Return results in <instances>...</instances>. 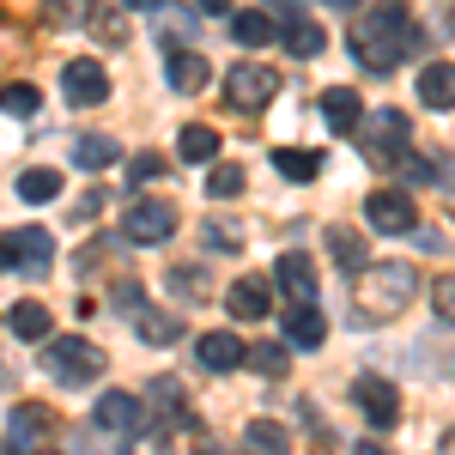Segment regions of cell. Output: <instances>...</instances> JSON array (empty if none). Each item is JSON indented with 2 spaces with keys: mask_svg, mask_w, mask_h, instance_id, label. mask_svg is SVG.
I'll use <instances>...</instances> for the list:
<instances>
[{
  "mask_svg": "<svg viewBox=\"0 0 455 455\" xmlns=\"http://www.w3.org/2000/svg\"><path fill=\"white\" fill-rule=\"evenodd\" d=\"M419 49V19L407 0H371V12L352 25V55L371 73H395Z\"/></svg>",
  "mask_w": 455,
  "mask_h": 455,
  "instance_id": "1",
  "label": "cell"
},
{
  "mask_svg": "<svg viewBox=\"0 0 455 455\" xmlns=\"http://www.w3.org/2000/svg\"><path fill=\"white\" fill-rule=\"evenodd\" d=\"M413 298H419V274L407 261H371L358 280V315L364 322H395V315L413 310Z\"/></svg>",
  "mask_w": 455,
  "mask_h": 455,
  "instance_id": "2",
  "label": "cell"
},
{
  "mask_svg": "<svg viewBox=\"0 0 455 455\" xmlns=\"http://www.w3.org/2000/svg\"><path fill=\"white\" fill-rule=\"evenodd\" d=\"M364 158L377 164V171H401V176H431L425 171V158L413 152V128H407V116L401 109H377L371 116V128H364Z\"/></svg>",
  "mask_w": 455,
  "mask_h": 455,
  "instance_id": "3",
  "label": "cell"
},
{
  "mask_svg": "<svg viewBox=\"0 0 455 455\" xmlns=\"http://www.w3.org/2000/svg\"><path fill=\"white\" fill-rule=\"evenodd\" d=\"M43 364H49V377H61V383H98L109 371L104 347H92V340H43Z\"/></svg>",
  "mask_w": 455,
  "mask_h": 455,
  "instance_id": "4",
  "label": "cell"
},
{
  "mask_svg": "<svg viewBox=\"0 0 455 455\" xmlns=\"http://www.w3.org/2000/svg\"><path fill=\"white\" fill-rule=\"evenodd\" d=\"M122 237L128 243H171L176 237V201H164V195H140V201H128V219H122Z\"/></svg>",
  "mask_w": 455,
  "mask_h": 455,
  "instance_id": "5",
  "label": "cell"
},
{
  "mask_svg": "<svg viewBox=\"0 0 455 455\" xmlns=\"http://www.w3.org/2000/svg\"><path fill=\"white\" fill-rule=\"evenodd\" d=\"M49 261H55V237L43 225H25V231L0 237V267H12V274H49Z\"/></svg>",
  "mask_w": 455,
  "mask_h": 455,
  "instance_id": "6",
  "label": "cell"
},
{
  "mask_svg": "<svg viewBox=\"0 0 455 455\" xmlns=\"http://www.w3.org/2000/svg\"><path fill=\"white\" fill-rule=\"evenodd\" d=\"M225 98L237 109H267L280 98V73L261 68V61H237V68L225 73Z\"/></svg>",
  "mask_w": 455,
  "mask_h": 455,
  "instance_id": "7",
  "label": "cell"
},
{
  "mask_svg": "<svg viewBox=\"0 0 455 455\" xmlns=\"http://www.w3.org/2000/svg\"><path fill=\"white\" fill-rule=\"evenodd\" d=\"M364 219H371V231L401 237V231H413V225H419V201H413V195H401V188H377V195H364Z\"/></svg>",
  "mask_w": 455,
  "mask_h": 455,
  "instance_id": "8",
  "label": "cell"
},
{
  "mask_svg": "<svg viewBox=\"0 0 455 455\" xmlns=\"http://www.w3.org/2000/svg\"><path fill=\"white\" fill-rule=\"evenodd\" d=\"M61 92H68L73 109H98L109 98V73L92 61V55H79V61H68L61 68Z\"/></svg>",
  "mask_w": 455,
  "mask_h": 455,
  "instance_id": "9",
  "label": "cell"
},
{
  "mask_svg": "<svg viewBox=\"0 0 455 455\" xmlns=\"http://www.w3.org/2000/svg\"><path fill=\"white\" fill-rule=\"evenodd\" d=\"M352 401H358V413L377 425V431L401 425V395H395L388 377H358V383H352Z\"/></svg>",
  "mask_w": 455,
  "mask_h": 455,
  "instance_id": "10",
  "label": "cell"
},
{
  "mask_svg": "<svg viewBox=\"0 0 455 455\" xmlns=\"http://www.w3.org/2000/svg\"><path fill=\"white\" fill-rule=\"evenodd\" d=\"M6 431H12V443H19V450H36V443H49V437L61 431V419H55L43 401H19V407L6 413Z\"/></svg>",
  "mask_w": 455,
  "mask_h": 455,
  "instance_id": "11",
  "label": "cell"
},
{
  "mask_svg": "<svg viewBox=\"0 0 455 455\" xmlns=\"http://www.w3.org/2000/svg\"><path fill=\"white\" fill-rule=\"evenodd\" d=\"M225 310L237 315V322H261V315L274 310V280H261V274L231 280V291H225Z\"/></svg>",
  "mask_w": 455,
  "mask_h": 455,
  "instance_id": "12",
  "label": "cell"
},
{
  "mask_svg": "<svg viewBox=\"0 0 455 455\" xmlns=\"http://www.w3.org/2000/svg\"><path fill=\"white\" fill-rule=\"evenodd\" d=\"M243 340L237 334H225V328H212V334H201L195 340V358H201V371H212V377H225V371H237L243 364Z\"/></svg>",
  "mask_w": 455,
  "mask_h": 455,
  "instance_id": "13",
  "label": "cell"
},
{
  "mask_svg": "<svg viewBox=\"0 0 455 455\" xmlns=\"http://www.w3.org/2000/svg\"><path fill=\"white\" fill-rule=\"evenodd\" d=\"M274 285H280L291 304H310V291H315V267H310V255H304V249H285L280 261H274Z\"/></svg>",
  "mask_w": 455,
  "mask_h": 455,
  "instance_id": "14",
  "label": "cell"
},
{
  "mask_svg": "<svg viewBox=\"0 0 455 455\" xmlns=\"http://www.w3.org/2000/svg\"><path fill=\"white\" fill-rule=\"evenodd\" d=\"M322 122H328L334 134H358V128H364L358 92H352V85H328V92H322Z\"/></svg>",
  "mask_w": 455,
  "mask_h": 455,
  "instance_id": "15",
  "label": "cell"
},
{
  "mask_svg": "<svg viewBox=\"0 0 455 455\" xmlns=\"http://www.w3.org/2000/svg\"><path fill=\"white\" fill-rule=\"evenodd\" d=\"M79 19H85V31L98 36L104 49L128 36V19H122V0H85V6H79Z\"/></svg>",
  "mask_w": 455,
  "mask_h": 455,
  "instance_id": "16",
  "label": "cell"
},
{
  "mask_svg": "<svg viewBox=\"0 0 455 455\" xmlns=\"http://www.w3.org/2000/svg\"><path fill=\"white\" fill-rule=\"evenodd\" d=\"M322 243L334 255V267H347V274H364V267H371V249H364V237H358L352 225H328Z\"/></svg>",
  "mask_w": 455,
  "mask_h": 455,
  "instance_id": "17",
  "label": "cell"
},
{
  "mask_svg": "<svg viewBox=\"0 0 455 455\" xmlns=\"http://www.w3.org/2000/svg\"><path fill=\"white\" fill-rule=\"evenodd\" d=\"M164 79H171V92L195 98V92H201V85L212 79V68H207V55H195V49H176L171 61H164Z\"/></svg>",
  "mask_w": 455,
  "mask_h": 455,
  "instance_id": "18",
  "label": "cell"
},
{
  "mask_svg": "<svg viewBox=\"0 0 455 455\" xmlns=\"http://www.w3.org/2000/svg\"><path fill=\"white\" fill-rule=\"evenodd\" d=\"M285 340H291V347H322V340H328V315L315 310V304H291V310H285Z\"/></svg>",
  "mask_w": 455,
  "mask_h": 455,
  "instance_id": "19",
  "label": "cell"
},
{
  "mask_svg": "<svg viewBox=\"0 0 455 455\" xmlns=\"http://www.w3.org/2000/svg\"><path fill=\"white\" fill-rule=\"evenodd\" d=\"M419 104L425 109H455V61L419 68Z\"/></svg>",
  "mask_w": 455,
  "mask_h": 455,
  "instance_id": "20",
  "label": "cell"
},
{
  "mask_svg": "<svg viewBox=\"0 0 455 455\" xmlns=\"http://www.w3.org/2000/svg\"><path fill=\"white\" fill-rule=\"evenodd\" d=\"M98 425H104V431H116V437H128V431L140 425V401H134V395H122V388L98 395Z\"/></svg>",
  "mask_w": 455,
  "mask_h": 455,
  "instance_id": "21",
  "label": "cell"
},
{
  "mask_svg": "<svg viewBox=\"0 0 455 455\" xmlns=\"http://www.w3.org/2000/svg\"><path fill=\"white\" fill-rule=\"evenodd\" d=\"M134 328H140L146 347H171V340H182V315L176 310H152V304H140V310H134Z\"/></svg>",
  "mask_w": 455,
  "mask_h": 455,
  "instance_id": "22",
  "label": "cell"
},
{
  "mask_svg": "<svg viewBox=\"0 0 455 455\" xmlns=\"http://www.w3.org/2000/svg\"><path fill=\"white\" fill-rule=\"evenodd\" d=\"M280 36H285V49H291L298 61H310V55H322V49H328V36H322V25H315V19H285Z\"/></svg>",
  "mask_w": 455,
  "mask_h": 455,
  "instance_id": "23",
  "label": "cell"
},
{
  "mask_svg": "<svg viewBox=\"0 0 455 455\" xmlns=\"http://www.w3.org/2000/svg\"><path fill=\"white\" fill-rule=\"evenodd\" d=\"M231 36H237L243 49H261V43H274V12H261V6H249V12H231Z\"/></svg>",
  "mask_w": 455,
  "mask_h": 455,
  "instance_id": "24",
  "label": "cell"
},
{
  "mask_svg": "<svg viewBox=\"0 0 455 455\" xmlns=\"http://www.w3.org/2000/svg\"><path fill=\"white\" fill-rule=\"evenodd\" d=\"M212 152H219V134H212L207 122H188L176 134V158H188V164H212Z\"/></svg>",
  "mask_w": 455,
  "mask_h": 455,
  "instance_id": "25",
  "label": "cell"
},
{
  "mask_svg": "<svg viewBox=\"0 0 455 455\" xmlns=\"http://www.w3.org/2000/svg\"><path fill=\"white\" fill-rule=\"evenodd\" d=\"M122 158V146L109 140V134H79L73 140V164H85V171H109Z\"/></svg>",
  "mask_w": 455,
  "mask_h": 455,
  "instance_id": "26",
  "label": "cell"
},
{
  "mask_svg": "<svg viewBox=\"0 0 455 455\" xmlns=\"http://www.w3.org/2000/svg\"><path fill=\"white\" fill-rule=\"evenodd\" d=\"M6 322H12V334H19V340H49V328H55V322H49V310H43L36 298L12 304V315H6Z\"/></svg>",
  "mask_w": 455,
  "mask_h": 455,
  "instance_id": "27",
  "label": "cell"
},
{
  "mask_svg": "<svg viewBox=\"0 0 455 455\" xmlns=\"http://www.w3.org/2000/svg\"><path fill=\"white\" fill-rule=\"evenodd\" d=\"M274 171H280L285 182H310V176L322 171V158L304 152V146H274Z\"/></svg>",
  "mask_w": 455,
  "mask_h": 455,
  "instance_id": "28",
  "label": "cell"
},
{
  "mask_svg": "<svg viewBox=\"0 0 455 455\" xmlns=\"http://www.w3.org/2000/svg\"><path fill=\"white\" fill-rule=\"evenodd\" d=\"M61 195V171H49V164H36V171L19 176V201H31V207H43V201H55Z\"/></svg>",
  "mask_w": 455,
  "mask_h": 455,
  "instance_id": "29",
  "label": "cell"
},
{
  "mask_svg": "<svg viewBox=\"0 0 455 455\" xmlns=\"http://www.w3.org/2000/svg\"><path fill=\"white\" fill-rule=\"evenodd\" d=\"M243 364H255L261 377H274V383H280L285 371H291V347H280V340H261V347L243 352Z\"/></svg>",
  "mask_w": 455,
  "mask_h": 455,
  "instance_id": "30",
  "label": "cell"
},
{
  "mask_svg": "<svg viewBox=\"0 0 455 455\" xmlns=\"http://www.w3.org/2000/svg\"><path fill=\"white\" fill-rule=\"evenodd\" d=\"M243 437H249V455H285V450H291V431L274 425V419H255Z\"/></svg>",
  "mask_w": 455,
  "mask_h": 455,
  "instance_id": "31",
  "label": "cell"
},
{
  "mask_svg": "<svg viewBox=\"0 0 455 455\" xmlns=\"http://www.w3.org/2000/svg\"><path fill=\"white\" fill-rule=\"evenodd\" d=\"M243 164H212V176H207V195L212 201H237V195H243Z\"/></svg>",
  "mask_w": 455,
  "mask_h": 455,
  "instance_id": "32",
  "label": "cell"
},
{
  "mask_svg": "<svg viewBox=\"0 0 455 455\" xmlns=\"http://www.w3.org/2000/svg\"><path fill=\"white\" fill-rule=\"evenodd\" d=\"M171 291H182V304H207L212 298V285L201 267H171Z\"/></svg>",
  "mask_w": 455,
  "mask_h": 455,
  "instance_id": "33",
  "label": "cell"
},
{
  "mask_svg": "<svg viewBox=\"0 0 455 455\" xmlns=\"http://www.w3.org/2000/svg\"><path fill=\"white\" fill-rule=\"evenodd\" d=\"M201 237H207V249H219V255H237V249H243V231H237V225H225V219H207V231H201Z\"/></svg>",
  "mask_w": 455,
  "mask_h": 455,
  "instance_id": "34",
  "label": "cell"
},
{
  "mask_svg": "<svg viewBox=\"0 0 455 455\" xmlns=\"http://www.w3.org/2000/svg\"><path fill=\"white\" fill-rule=\"evenodd\" d=\"M0 104H6V116H36L43 92H36V85H6V92H0Z\"/></svg>",
  "mask_w": 455,
  "mask_h": 455,
  "instance_id": "35",
  "label": "cell"
},
{
  "mask_svg": "<svg viewBox=\"0 0 455 455\" xmlns=\"http://www.w3.org/2000/svg\"><path fill=\"white\" fill-rule=\"evenodd\" d=\"M164 171H171V158H164V152H140V158L128 164V182H152V176H164Z\"/></svg>",
  "mask_w": 455,
  "mask_h": 455,
  "instance_id": "36",
  "label": "cell"
},
{
  "mask_svg": "<svg viewBox=\"0 0 455 455\" xmlns=\"http://www.w3.org/2000/svg\"><path fill=\"white\" fill-rule=\"evenodd\" d=\"M431 310L443 315V322H455V274H443V280L431 285Z\"/></svg>",
  "mask_w": 455,
  "mask_h": 455,
  "instance_id": "37",
  "label": "cell"
},
{
  "mask_svg": "<svg viewBox=\"0 0 455 455\" xmlns=\"http://www.w3.org/2000/svg\"><path fill=\"white\" fill-rule=\"evenodd\" d=\"M98 212H104V188H92L85 201H73V225H79V219H98Z\"/></svg>",
  "mask_w": 455,
  "mask_h": 455,
  "instance_id": "38",
  "label": "cell"
},
{
  "mask_svg": "<svg viewBox=\"0 0 455 455\" xmlns=\"http://www.w3.org/2000/svg\"><path fill=\"white\" fill-rule=\"evenodd\" d=\"M146 298H140V285L128 280V285H116V310H140Z\"/></svg>",
  "mask_w": 455,
  "mask_h": 455,
  "instance_id": "39",
  "label": "cell"
},
{
  "mask_svg": "<svg viewBox=\"0 0 455 455\" xmlns=\"http://www.w3.org/2000/svg\"><path fill=\"white\" fill-rule=\"evenodd\" d=\"M267 12H280V19H304V0H267Z\"/></svg>",
  "mask_w": 455,
  "mask_h": 455,
  "instance_id": "40",
  "label": "cell"
},
{
  "mask_svg": "<svg viewBox=\"0 0 455 455\" xmlns=\"http://www.w3.org/2000/svg\"><path fill=\"white\" fill-rule=\"evenodd\" d=\"M195 6H201L207 19H225V12H231V0H195Z\"/></svg>",
  "mask_w": 455,
  "mask_h": 455,
  "instance_id": "41",
  "label": "cell"
},
{
  "mask_svg": "<svg viewBox=\"0 0 455 455\" xmlns=\"http://www.w3.org/2000/svg\"><path fill=\"white\" fill-rule=\"evenodd\" d=\"M122 6H140V12H158L164 0H122Z\"/></svg>",
  "mask_w": 455,
  "mask_h": 455,
  "instance_id": "42",
  "label": "cell"
},
{
  "mask_svg": "<svg viewBox=\"0 0 455 455\" xmlns=\"http://www.w3.org/2000/svg\"><path fill=\"white\" fill-rule=\"evenodd\" d=\"M352 455H388V450H383V443H358Z\"/></svg>",
  "mask_w": 455,
  "mask_h": 455,
  "instance_id": "43",
  "label": "cell"
},
{
  "mask_svg": "<svg viewBox=\"0 0 455 455\" xmlns=\"http://www.w3.org/2000/svg\"><path fill=\"white\" fill-rule=\"evenodd\" d=\"M49 12H55V19H68V12H73V0H55V6H49Z\"/></svg>",
  "mask_w": 455,
  "mask_h": 455,
  "instance_id": "44",
  "label": "cell"
},
{
  "mask_svg": "<svg viewBox=\"0 0 455 455\" xmlns=\"http://www.w3.org/2000/svg\"><path fill=\"white\" fill-rule=\"evenodd\" d=\"M328 6H334V12H358V0H328Z\"/></svg>",
  "mask_w": 455,
  "mask_h": 455,
  "instance_id": "45",
  "label": "cell"
},
{
  "mask_svg": "<svg viewBox=\"0 0 455 455\" xmlns=\"http://www.w3.org/2000/svg\"><path fill=\"white\" fill-rule=\"evenodd\" d=\"M195 455H225V450H212V443H195Z\"/></svg>",
  "mask_w": 455,
  "mask_h": 455,
  "instance_id": "46",
  "label": "cell"
},
{
  "mask_svg": "<svg viewBox=\"0 0 455 455\" xmlns=\"http://www.w3.org/2000/svg\"><path fill=\"white\" fill-rule=\"evenodd\" d=\"M43 455H55V450H43Z\"/></svg>",
  "mask_w": 455,
  "mask_h": 455,
  "instance_id": "47",
  "label": "cell"
},
{
  "mask_svg": "<svg viewBox=\"0 0 455 455\" xmlns=\"http://www.w3.org/2000/svg\"><path fill=\"white\" fill-rule=\"evenodd\" d=\"M450 443H455V437H450Z\"/></svg>",
  "mask_w": 455,
  "mask_h": 455,
  "instance_id": "48",
  "label": "cell"
},
{
  "mask_svg": "<svg viewBox=\"0 0 455 455\" xmlns=\"http://www.w3.org/2000/svg\"><path fill=\"white\" fill-rule=\"evenodd\" d=\"M0 455H6V450H0Z\"/></svg>",
  "mask_w": 455,
  "mask_h": 455,
  "instance_id": "49",
  "label": "cell"
}]
</instances>
